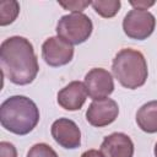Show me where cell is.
<instances>
[{
    "instance_id": "obj_4",
    "label": "cell",
    "mask_w": 157,
    "mask_h": 157,
    "mask_svg": "<svg viewBox=\"0 0 157 157\" xmlns=\"http://www.w3.org/2000/svg\"><path fill=\"white\" fill-rule=\"evenodd\" d=\"M93 29L92 21L82 12L64 15L56 25V33L70 44H81L88 39Z\"/></svg>"
},
{
    "instance_id": "obj_18",
    "label": "cell",
    "mask_w": 157,
    "mask_h": 157,
    "mask_svg": "<svg viewBox=\"0 0 157 157\" xmlns=\"http://www.w3.org/2000/svg\"><path fill=\"white\" fill-rule=\"evenodd\" d=\"M130 4L134 6V9H141V10H147L150 6H152L155 2L153 1H130Z\"/></svg>"
},
{
    "instance_id": "obj_11",
    "label": "cell",
    "mask_w": 157,
    "mask_h": 157,
    "mask_svg": "<svg viewBox=\"0 0 157 157\" xmlns=\"http://www.w3.org/2000/svg\"><path fill=\"white\" fill-rule=\"evenodd\" d=\"M87 98V90L81 81H72L58 93V103L66 110H78Z\"/></svg>"
},
{
    "instance_id": "obj_1",
    "label": "cell",
    "mask_w": 157,
    "mask_h": 157,
    "mask_svg": "<svg viewBox=\"0 0 157 157\" xmlns=\"http://www.w3.org/2000/svg\"><path fill=\"white\" fill-rule=\"evenodd\" d=\"M0 65L2 75L15 85L31 83L39 70L32 43L21 36H12L1 43Z\"/></svg>"
},
{
    "instance_id": "obj_9",
    "label": "cell",
    "mask_w": 157,
    "mask_h": 157,
    "mask_svg": "<svg viewBox=\"0 0 157 157\" xmlns=\"http://www.w3.org/2000/svg\"><path fill=\"white\" fill-rule=\"evenodd\" d=\"M52 136L64 148H77L81 144V131L75 121L59 118L52 124Z\"/></svg>"
},
{
    "instance_id": "obj_17",
    "label": "cell",
    "mask_w": 157,
    "mask_h": 157,
    "mask_svg": "<svg viewBox=\"0 0 157 157\" xmlns=\"http://www.w3.org/2000/svg\"><path fill=\"white\" fill-rule=\"evenodd\" d=\"M0 157H17V151L15 146L10 142H0Z\"/></svg>"
},
{
    "instance_id": "obj_7",
    "label": "cell",
    "mask_w": 157,
    "mask_h": 157,
    "mask_svg": "<svg viewBox=\"0 0 157 157\" xmlns=\"http://www.w3.org/2000/svg\"><path fill=\"white\" fill-rule=\"evenodd\" d=\"M85 87L87 90V94L93 101L107 98L114 91L113 76L105 69L94 67L86 74Z\"/></svg>"
},
{
    "instance_id": "obj_8",
    "label": "cell",
    "mask_w": 157,
    "mask_h": 157,
    "mask_svg": "<svg viewBox=\"0 0 157 157\" xmlns=\"http://www.w3.org/2000/svg\"><path fill=\"white\" fill-rule=\"evenodd\" d=\"M119 113V107L117 102L112 98H102V99H94L86 112V119L87 121L96 126L102 128L105 125L112 124Z\"/></svg>"
},
{
    "instance_id": "obj_5",
    "label": "cell",
    "mask_w": 157,
    "mask_h": 157,
    "mask_svg": "<svg viewBox=\"0 0 157 157\" xmlns=\"http://www.w3.org/2000/svg\"><path fill=\"white\" fill-rule=\"evenodd\" d=\"M155 16L150 11L141 9L130 10L123 20V29L125 34L137 40H142L150 37L155 29Z\"/></svg>"
},
{
    "instance_id": "obj_12",
    "label": "cell",
    "mask_w": 157,
    "mask_h": 157,
    "mask_svg": "<svg viewBox=\"0 0 157 157\" xmlns=\"http://www.w3.org/2000/svg\"><path fill=\"white\" fill-rule=\"evenodd\" d=\"M136 123L145 132H157V101L147 102L137 110Z\"/></svg>"
},
{
    "instance_id": "obj_2",
    "label": "cell",
    "mask_w": 157,
    "mask_h": 157,
    "mask_svg": "<svg viewBox=\"0 0 157 157\" xmlns=\"http://www.w3.org/2000/svg\"><path fill=\"white\" fill-rule=\"evenodd\" d=\"M39 121V109L26 96H12L0 105V123L2 128L16 135L31 132Z\"/></svg>"
},
{
    "instance_id": "obj_14",
    "label": "cell",
    "mask_w": 157,
    "mask_h": 157,
    "mask_svg": "<svg viewBox=\"0 0 157 157\" xmlns=\"http://www.w3.org/2000/svg\"><path fill=\"white\" fill-rule=\"evenodd\" d=\"M91 5L94 9V11L104 18H110L115 16L120 9L119 0H97L92 1Z\"/></svg>"
},
{
    "instance_id": "obj_3",
    "label": "cell",
    "mask_w": 157,
    "mask_h": 157,
    "mask_svg": "<svg viewBox=\"0 0 157 157\" xmlns=\"http://www.w3.org/2000/svg\"><path fill=\"white\" fill-rule=\"evenodd\" d=\"M112 70L121 86L129 90L141 87L147 78V63L141 52L125 48L113 59Z\"/></svg>"
},
{
    "instance_id": "obj_6",
    "label": "cell",
    "mask_w": 157,
    "mask_h": 157,
    "mask_svg": "<svg viewBox=\"0 0 157 157\" xmlns=\"http://www.w3.org/2000/svg\"><path fill=\"white\" fill-rule=\"evenodd\" d=\"M74 56V47L59 36L49 37L42 45V58L49 66H63L69 64Z\"/></svg>"
},
{
    "instance_id": "obj_19",
    "label": "cell",
    "mask_w": 157,
    "mask_h": 157,
    "mask_svg": "<svg viewBox=\"0 0 157 157\" xmlns=\"http://www.w3.org/2000/svg\"><path fill=\"white\" fill-rule=\"evenodd\" d=\"M81 157H104V156L98 150H88V151H85L81 155Z\"/></svg>"
},
{
    "instance_id": "obj_10",
    "label": "cell",
    "mask_w": 157,
    "mask_h": 157,
    "mask_svg": "<svg viewBox=\"0 0 157 157\" xmlns=\"http://www.w3.org/2000/svg\"><path fill=\"white\" fill-rule=\"evenodd\" d=\"M99 151L104 157H132L134 144L126 134L113 132L104 137Z\"/></svg>"
},
{
    "instance_id": "obj_13",
    "label": "cell",
    "mask_w": 157,
    "mask_h": 157,
    "mask_svg": "<svg viewBox=\"0 0 157 157\" xmlns=\"http://www.w3.org/2000/svg\"><path fill=\"white\" fill-rule=\"evenodd\" d=\"M20 12V5L15 0L0 1V26L12 23Z\"/></svg>"
},
{
    "instance_id": "obj_15",
    "label": "cell",
    "mask_w": 157,
    "mask_h": 157,
    "mask_svg": "<svg viewBox=\"0 0 157 157\" xmlns=\"http://www.w3.org/2000/svg\"><path fill=\"white\" fill-rule=\"evenodd\" d=\"M27 157H58V155L49 145L40 142L33 145L29 148Z\"/></svg>"
},
{
    "instance_id": "obj_20",
    "label": "cell",
    "mask_w": 157,
    "mask_h": 157,
    "mask_svg": "<svg viewBox=\"0 0 157 157\" xmlns=\"http://www.w3.org/2000/svg\"><path fill=\"white\" fill-rule=\"evenodd\" d=\"M155 156L157 157V142H156V145H155Z\"/></svg>"
},
{
    "instance_id": "obj_16",
    "label": "cell",
    "mask_w": 157,
    "mask_h": 157,
    "mask_svg": "<svg viewBox=\"0 0 157 157\" xmlns=\"http://www.w3.org/2000/svg\"><path fill=\"white\" fill-rule=\"evenodd\" d=\"M60 6H63L65 10H70L72 11V13L75 12H81L85 7H87L88 5H91V1H58Z\"/></svg>"
}]
</instances>
